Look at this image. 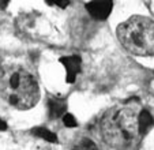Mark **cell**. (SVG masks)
I'll return each instance as SVG.
<instances>
[{"mask_svg":"<svg viewBox=\"0 0 154 150\" xmlns=\"http://www.w3.org/2000/svg\"><path fill=\"white\" fill-rule=\"evenodd\" d=\"M7 130V123L0 117V131H6Z\"/></svg>","mask_w":154,"mask_h":150,"instance_id":"cell-12","label":"cell"},{"mask_svg":"<svg viewBox=\"0 0 154 150\" xmlns=\"http://www.w3.org/2000/svg\"><path fill=\"white\" fill-rule=\"evenodd\" d=\"M154 126V119L151 113L146 109H142L138 113V130H139V135H145L153 128Z\"/></svg>","mask_w":154,"mask_h":150,"instance_id":"cell-6","label":"cell"},{"mask_svg":"<svg viewBox=\"0 0 154 150\" xmlns=\"http://www.w3.org/2000/svg\"><path fill=\"white\" fill-rule=\"evenodd\" d=\"M47 3L49 6H53V7H61V8H66V7L70 4L68 0H47Z\"/></svg>","mask_w":154,"mask_h":150,"instance_id":"cell-11","label":"cell"},{"mask_svg":"<svg viewBox=\"0 0 154 150\" xmlns=\"http://www.w3.org/2000/svg\"><path fill=\"white\" fill-rule=\"evenodd\" d=\"M100 134L105 143L111 147H128L139 135L138 115L131 108L111 111L102 117L100 123Z\"/></svg>","mask_w":154,"mask_h":150,"instance_id":"cell-2","label":"cell"},{"mask_svg":"<svg viewBox=\"0 0 154 150\" xmlns=\"http://www.w3.org/2000/svg\"><path fill=\"white\" fill-rule=\"evenodd\" d=\"M63 123H64V126H66V127H68V128L76 127V120H75V117H74L71 113H68V112L63 116Z\"/></svg>","mask_w":154,"mask_h":150,"instance_id":"cell-10","label":"cell"},{"mask_svg":"<svg viewBox=\"0 0 154 150\" xmlns=\"http://www.w3.org/2000/svg\"><path fill=\"white\" fill-rule=\"evenodd\" d=\"M48 108H49V115L51 117H63L67 113V102L60 98H52L48 102Z\"/></svg>","mask_w":154,"mask_h":150,"instance_id":"cell-7","label":"cell"},{"mask_svg":"<svg viewBox=\"0 0 154 150\" xmlns=\"http://www.w3.org/2000/svg\"><path fill=\"white\" fill-rule=\"evenodd\" d=\"M86 8L93 18H96V19H105L112 12L113 3L112 2H90V3L86 4Z\"/></svg>","mask_w":154,"mask_h":150,"instance_id":"cell-5","label":"cell"},{"mask_svg":"<svg viewBox=\"0 0 154 150\" xmlns=\"http://www.w3.org/2000/svg\"><path fill=\"white\" fill-rule=\"evenodd\" d=\"M147 4H149V8H150V11L154 14V2H149Z\"/></svg>","mask_w":154,"mask_h":150,"instance_id":"cell-13","label":"cell"},{"mask_svg":"<svg viewBox=\"0 0 154 150\" xmlns=\"http://www.w3.org/2000/svg\"><path fill=\"white\" fill-rule=\"evenodd\" d=\"M0 95L11 107L20 111L33 108L40 100L35 79L22 68H12L0 77Z\"/></svg>","mask_w":154,"mask_h":150,"instance_id":"cell-1","label":"cell"},{"mask_svg":"<svg viewBox=\"0 0 154 150\" xmlns=\"http://www.w3.org/2000/svg\"><path fill=\"white\" fill-rule=\"evenodd\" d=\"M60 63L63 64L64 70H66V81L68 83H72L76 79L79 71L82 67V60L79 56H64L60 59Z\"/></svg>","mask_w":154,"mask_h":150,"instance_id":"cell-4","label":"cell"},{"mask_svg":"<svg viewBox=\"0 0 154 150\" xmlns=\"http://www.w3.org/2000/svg\"><path fill=\"white\" fill-rule=\"evenodd\" d=\"M72 150H98L97 145L90 139H82L78 143L74 145Z\"/></svg>","mask_w":154,"mask_h":150,"instance_id":"cell-9","label":"cell"},{"mask_svg":"<svg viewBox=\"0 0 154 150\" xmlns=\"http://www.w3.org/2000/svg\"><path fill=\"white\" fill-rule=\"evenodd\" d=\"M117 38L128 52L154 56V20L142 15L128 18L117 27Z\"/></svg>","mask_w":154,"mask_h":150,"instance_id":"cell-3","label":"cell"},{"mask_svg":"<svg viewBox=\"0 0 154 150\" xmlns=\"http://www.w3.org/2000/svg\"><path fill=\"white\" fill-rule=\"evenodd\" d=\"M32 133H33V135H35L40 139H44V141L51 142V143H57V136H56V134H53L52 131H49L45 127H35L32 130Z\"/></svg>","mask_w":154,"mask_h":150,"instance_id":"cell-8","label":"cell"}]
</instances>
